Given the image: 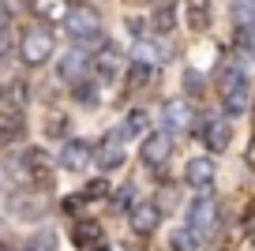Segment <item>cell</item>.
<instances>
[{"label": "cell", "instance_id": "4316f807", "mask_svg": "<svg viewBox=\"0 0 255 251\" xmlns=\"http://www.w3.org/2000/svg\"><path fill=\"white\" fill-rule=\"evenodd\" d=\"M105 195H109V184H105V180H90L87 199H105Z\"/></svg>", "mask_w": 255, "mask_h": 251}, {"label": "cell", "instance_id": "3957f363", "mask_svg": "<svg viewBox=\"0 0 255 251\" xmlns=\"http://www.w3.org/2000/svg\"><path fill=\"white\" fill-rule=\"evenodd\" d=\"M222 83H225V113H229V117H240V113L248 109V98H252V83H248L244 68H225Z\"/></svg>", "mask_w": 255, "mask_h": 251}, {"label": "cell", "instance_id": "7a4b0ae2", "mask_svg": "<svg viewBox=\"0 0 255 251\" xmlns=\"http://www.w3.org/2000/svg\"><path fill=\"white\" fill-rule=\"evenodd\" d=\"M222 225V206H218V199H210V195H199L195 203L188 206V229L195 236H214V229Z\"/></svg>", "mask_w": 255, "mask_h": 251}, {"label": "cell", "instance_id": "7c38bea8", "mask_svg": "<svg viewBox=\"0 0 255 251\" xmlns=\"http://www.w3.org/2000/svg\"><path fill=\"white\" fill-rule=\"evenodd\" d=\"M158 225H161V210L154 203H135L131 206V229H135L139 236H150Z\"/></svg>", "mask_w": 255, "mask_h": 251}, {"label": "cell", "instance_id": "ba28073f", "mask_svg": "<svg viewBox=\"0 0 255 251\" xmlns=\"http://www.w3.org/2000/svg\"><path fill=\"white\" fill-rule=\"evenodd\" d=\"M94 161H98V169H105V173L120 169V165H124V135L120 131L105 135L102 146H98V154H94Z\"/></svg>", "mask_w": 255, "mask_h": 251}, {"label": "cell", "instance_id": "30bf717a", "mask_svg": "<svg viewBox=\"0 0 255 251\" xmlns=\"http://www.w3.org/2000/svg\"><path fill=\"white\" fill-rule=\"evenodd\" d=\"M169 154H173V135L169 131H154L143 139V150H139V157H143L146 165H161L169 161Z\"/></svg>", "mask_w": 255, "mask_h": 251}, {"label": "cell", "instance_id": "4fadbf2b", "mask_svg": "<svg viewBox=\"0 0 255 251\" xmlns=\"http://www.w3.org/2000/svg\"><path fill=\"white\" fill-rule=\"evenodd\" d=\"M87 53L83 49H72V53H64L60 64H56V71H60V79H68V83H79V79H87Z\"/></svg>", "mask_w": 255, "mask_h": 251}, {"label": "cell", "instance_id": "5bb4252c", "mask_svg": "<svg viewBox=\"0 0 255 251\" xmlns=\"http://www.w3.org/2000/svg\"><path fill=\"white\" fill-rule=\"evenodd\" d=\"M87 161H90V142H83V139H68L64 142V150H60V165L64 169L79 173Z\"/></svg>", "mask_w": 255, "mask_h": 251}, {"label": "cell", "instance_id": "cb8c5ba5", "mask_svg": "<svg viewBox=\"0 0 255 251\" xmlns=\"http://www.w3.org/2000/svg\"><path fill=\"white\" fill-rule=\"evenodd\" d=\"M75 102L87 105V109H90V105H98V87H94V83H87V79H79V83H75Z\"/></svg>", "mask_w": 255, "mask_h": 251}, {"label": "cell", "instance_id": "1f68e13d", "mask_svg": "<svg viewBox=\"0 0 255 251\" xmlns=\"http://www.w3.org/2000/svg\"><path fill=\"white\" fill-rule=\"evenodd\" d=\"M248 165H252V169H255V139L248 142Z\"/></svg>", "mask_w": 255, "mask_h": 251}, {"label": "cell", "instance_id": "2e32d148", "mask_svg": "<svg viewBox=\"0 0 255 251\" xmlns=\"http://www.w3.org/2000/svg\"><path fill=\"white\" fill-rule=\"evenodd\" d=\"M23 131H26V124H23V117H19V113H0V146H8V142L23 139Z\"/></svg>", "mask_w": 255, "mask_h": 251}, {"label": "cell", "instance_id": "d4e9b609", "mask_svg": "<svg viewBox=\"0 0 255 251\" xmlns=\"http://www.w3.org/2000/svg\"><path fill=\"white\" fill-rule=\"evenodd\" d=\"M45 135H49V139L68 135V117H60V113H56V117H49V120H45Z\"/></svg>", "mask_w": 255, "mask_h": 251}, {"label": "cell", "instance_id": "4dcf8cb0", "mask_svg": "<svg viewBox=\"0 0 255 251\" xmlns=\"http://www.w3.org/2000/svg\"><path fill=\"white\" fill-rule=\"evenodd\" d=\"M11 23V11H8V4H4V0H0V30H4V26Z\"/></svg>", "mask_w": 255, "mask_h": 251}, {"label": "cell", "instance_id": "9c48e42d", "mask_svg": "<svg viewBox=\"0 0 255 251\" xmlns=\"http://www.w3.org/2000/svg\"><path fill=\"white\" fill-rule=\"evenodd\" d=\"M184 184L195 191H210V184H214V161L210 157H191L184 165Z\"/></svg>", "mask_w": 255, "mask_h": 251}, {"label": "cell", "instance_id": "8fae6325", "mask_svg": "<svg viewBox=\"0 0 255 251\" xmlns=\"http://www.w3.org/2000/svg\"><path fill=\"white\" fill-rule=\"evenodd\" d=\"M169 56V45L165 41H150V34L146 38H135V49H131V60L146 64V68H158L161 60Z\"/></svg>", "mask_w": 255, "mask_h": 251}, {"label": "cell", "instance_id": "8992f818", "mask_svg": "<svg viewBox=\"0 0 255 251\" xmlns=\"http://www.w3.org/2000/svg\"><path fill=\"white\" fill-rule=\"evenodd\" d=\"M199 135H203V142H207L210 154H222V150H229V142H233V127L225 124L222 117H207L203 127H199Z\"/></svg>", "mask_w": 255, "mask_h": 251}, {"label": "cell", "instance_id": "277c9868", "mask_svg": "<svg viewBox=\"0 0 255 251\" xmlns=\"http://www.w3.org/2000/svg\"><path fill=\"white\" fill-rule=\"evenodd\" d=\"M49 56H53V34L49 30H26L23 41H19V60L30 64V68H38V64H45Z\"/></svg>", "mask_w": 255, "mask_h": 251}, {"label": "cell", "instance_id": "5b68a950", "mask_svg": "<svg viewBox=\"0 0 255 251\" xmlns=\"http://www.w3.org/2000/svg\"><path fill=\"white\" fill-rule=\"evenodd\" d=\"M161 124H165L169 135L188 131V127L195 124V109H191L184 98H176V102H165V105H161Z\"/></svg>", "mask_w": 255, "mask_h": 251}, {"label": "cell", "instance_id": "f546056e", "mask_svg": "<svg viewBox=\"0 0 255 251\" xmlns=\"http://www.w3.org/2000/svg\"><path fill=\"white\" fill-rule=\"evenodd\" d=\"M131 199H135V191H131V188H124V191L117 195V206H131Z\"/></svg>", "mask_w": 255, "mask_h": 251}, {"label": "cell", "instance_id": "ac0fdd59", "mask_svg": "<svg viewBox=\"0 0 255 251\" xmlns=\"http://www.w3.org/2000/svg\"><path fill=\"white\" fill-rule=\"evenodd\" d=\"M229 15L240 30H255V0H233L229 4Z\"/></svg>", "mask_w": 255, "mask_h": 251}, {"label": "cell", "instance_id": "ffe728a7", "mask_svg": "<svg viewBox=\"0 0 255 251\" xmlns=\"http://www.w3.org/2000/svg\"><path fill=\"white\" fill-rule=\"evenodd\" d=\"M146 127H150V117H146L143 109H131L124 120V127H120V135L124 139H135V135H146Z\"/></svg>", "mask_w": 255, "mask_h": 251}, {"label": "cell", "instance_id": "7402d4cb", "mask_svg": "<svg viewBox=\"0 0 255 251\" xmlns=\"http://www.w3.org/2000/svg\"><path fill=\"white\" fill-rule=\"evenodd\" d=\"M169 244H173V251H199L203 248V236H195L191 229H176V233L169 236Z\"/></svg>", "mask_w": 255, "mask_h": 251}, {"label": "cell", "instance_id": "83f0119b", "mask_svg": "<svg viewBox=\"0 0 255 251\" xmlns=\"http://www.w3.org/2000/svg\"><path fill=\"white\" fill-rule=\"evenodd\" d=\"M184 87H188V90H199V87H203V79H199V71H191V68L184 71Z\"/></svg>", "mask_w": 255, "mask_h": 251}, {"label": "cell", "instance_id": "52a82bcc", "mask_svg": "<svg viewBox=\"0 0 255 251\" xmlns=\"http://www.w3.org/2000/svg\"><path fill=\"white\" fill-rule=\"evenodd\" d=\"M23 173L30 176L38 188H49L53 184V169H49V154L45 150H38V146H30V150H23Z\"/></svg>", "mask_w": 255, "mask_h": 251}, {"label": "cell", "instance_id": "6da1fadb", "mask_svg": "<svg viewBox=\"0 0 255 251\" xmlns=\"http://www.w3.org/2000/svg\"><path fill=\"white\" fill-rule=\"evenodd\" d=\"M64 23H68V34L75 38V45L79 49H102L105 45V34H102V15H98L94 8H72L68 15H64Z\"/></svg>", "mask_w": 255, "mask_h": 251}, {"label": "cell", "instance_id": "d6986e66", "mask_svg": "<svg viewBox=\"0 0 255 251\" xmlns=\"http://www.w3.org/2000/svg\"><path fill=\"white\" fill-rule=\"evenodd\" d=\"M120 68H124V60H120L117 49H102V53H98V75L102 79H117Z\"/></svg>", "mask_w": 255, "mask_h": 251}, {"label": "cell", "instance_id": "44dd1931", "mask_svg": "<svg viewBox=\"0 0 255 251\" xmlns=\"http://www.w3.org/2000/svg\"><path fill=\"white\" fill-rule=\"evenodd\" d=\"M176 26V4H158L154 11V34H173Z\"/></svg>", "mask_w": 255, "mask_h": 251}, {"label": "cell", "instance_id": "9a60e30c", "mask_svg": "<svg viewBox=\"0 0 255 251\" xmlns=\"http://www.w3.org/2000/svg\"><path fill=\"white\" fill-rule=\"evenodd\" d=\"M72 240H75V248H94L98 240H102V221H94V218H83V221H75L72 225Z\"/></svg>", "mask_w": 255, "mask_h": 251}, {"label": "cell", "instance_id": "d6a6232c", "mask_svg": "<svg viewBox=\"0 0 255 251\" xmlns=\"http://www.w3.org/2000/svg\"><path fill=\"white\" fill-rule=\"evenodd\" d=\"M87 251H113V248H109V244H102V240H98L94 248H87Z\"/></svg>", "mask_w": 255, "mask_h": 251}, {"label": "cell", "instance_id": "603a6c76", "mask_svg": "<svg viewBox=\"0 0 255 251\" xmlns=\"http://www.w3.org/2000/svg\"><path fill=\"white\" fill-rule=\"evenodd\" d=\"M30 8H34V15H41V19H64L68 15L64 0H30Z\"/></svg>", "mask_w": 255, "mask_h": 251}, {"label": "cell", "instance_id": "484cf974", "mask_svg": "<svg viewBox=\"0 0 255 251\" xmlns=\"http://www.w3.org/2000/svg\"><path fill=\"white\" fill-rule=\"evenodd\" d=\"M30 251H56V236L53 233H34Z\"/></svg>", "mask_w": 255, "mask_h": 251}, {"label": "cell", "instance_id": "e0dca14e", "mask_svg": "<svg viewBox=\"0 0 255 251\" xmlns=\"http://www.w3.org/2000/svg\"><path fill=\"white\" fill-rule=\"evenodd\" d=\"M184 8H188L191 30H207L210 26V0H184Z\"/></svg>", "mask_w": 255, "mask_h": 251}, {"label": "cell", "instance_id": "f1b7e54d", "mask_svg": "<svg viewBox=\"0 0 255 251\" xmlns=\"http://www.w3.org/2000/svg\"><path fill=\"white\" fill-rule=\"evenodd\" d=\"M244 233H248V236H255V206L244 214Z\"/></svg>", "mask_w": 255, "mask_h": 251}]
</instances>
